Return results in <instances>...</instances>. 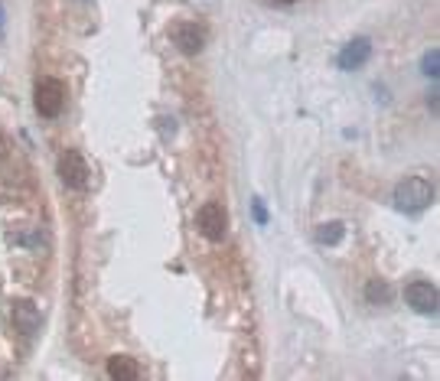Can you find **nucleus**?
<instances>
[{
    "mask_svg": "<svg viewBox=\"0 0 440 381\" xmlns=\"http://www.w3.org/2000/svg\"><path fill=\"white\" fill-rule=\"evenodd\" d=\"M434 202V183L424 176H408L395 189V205L404 212H421Z\"/></svg>",
    "mask_w": 440,
    "mask_h": 381,
    "instance_id": "1",
    "label": "nucleus"
},
{
    "mask_svg": "<svg viewBox=\"0 0 440 381\" xmlns=\"http://www.w3.org/2000/svg\"><path fill=\"white\" fill-rule=\"evenodd\" d=\"M63 105H65V91H63V82L56 79H43L37 85V111L43 117H59L63 115Z\"/></svg>",
    "mask_w": 440,
    "mask_h": 381,
    "instance_id": "2",
    "label": "nucleus"
},
{
    "mask_svg": "<svg viewBox=\"0 0 440 381\" xmlns=\"http://www.w3.org/2000/svg\"><path fill=\"white\" fill-rule=\"evenodd\" d=\"M196 225H199V231H202L209 241H222L225 228H228V215H225V209L219 202H206L202 209H199V215H196Z\"/></svg>",
    "mask_w": 440,
    "mask_h": 381,
    "instance_id": "3",
    "label": "nucleus"
},
{
    "mask_svg": "<svg viewBox=\"0 0 440 381\" xmlns=\"http://www.w3.org/2000/svg\"><path fill=\"white\" fill-rule=\"evenodd\" d=\"M404 300L418 313H437L440 293H437V287L427 284V280H414V284H408V290H404Z\"/></svg>",
    "mask_w": 440,
    "mask_h": 381,
    "instance_id": "4",
    "label": "nucleus"
},
{
    "mask_svg": "<svg viewBox=\"0 0 440 381\" xmlns=\"http://www.w3.org/2000/svg\"><path fill=\"white\" fill-rule=\"evenodd\" d=\"M59 176H63L65 186H72V189H82L89 183V167H85L79 150H65L59 157Z\"/></svg>",
    "mask_w": 440,
    "mask_h": 381,
    "instance_id": "5",
    "label": "nucleus"
},
{
    "mask_svg": "<svg viewBox=\"0 0 440 381\" xmlns=\"http://www.w3.org/2000/svg\"><path fill=\"white\" fill-rule=\"evenodd\" d=\"M39 323H43L39 306H33V303H17V306H13V329H17V332L33 336L39 329Z\"/></svg>",
    "mask_w": 440,
    "mask_h": 381,
    "instance_id": "6",
    "label": "nucleus"
},
{
    "mask_svg": "<svg viewBox=\"0 0 440 381\" xmlns=\"http://www.w3.org/2000/svg\"><path fill=\"white\" fill-rule=\"evenodd\" d=\"M173 43L180 46L186 56H196L199 49H202V43H206V36H202L199 27H193V23H180V27L173 30Z\"/></svg>",
    "mask_w": 440,
    "mask_h": 381,
    "instance_id": "7",
    "label": "nucleus"
},
{
    "mask_svg": "<svg viewBox=\"0 0 440 381\" xmlns=\"http://www.w3.org/2000/svg\"><path fill=\"white\" fill-rule=\"evenodd\" d=\"M108 375L115 381H137L141 378V365L134 359H127V355H115V359H108Z\"/></svg>",
    "mask_w": 440,
    "mask_h": 381,
    "instance_id": "8",
    "label": "nucleus"
},
{
    "mask_svg": "<svg viewBox=\"0 0 440 381\" xmlns=\"http://www.w3.org/2000/svg\"><path fill=\"white\" fill-rule=\"evenodd\" d=\"M368 53H372L368 39H352V43L339 53V69H356V65H362L368 59Z\"/></svg>",
    "mask_w": 440,
    "mask_h": 381,
    "instance_id": "9",
    "label": "nucleus"
},
{
    "mask_svg": "<svg viewBox=\"0 0 440 381\" xmlns=\"http://www.w3.org/2000/svg\"><path fill=\"white\" fill-rule=\"evenodd\" d=\"M365 297H368V303H388L392 300V287H388L385 280H372V284L365 287Z\"/></svg>",
    "mask_w": 440,
    "mask_h": 381,
    "instance_id": "10",
    "label": "nucleus"
},
{
    "mask_svg": "<svg viewBox=\"0 0 440 381\" xmlns=\"http://www.w3.org/2000/svg\"><path fill=\"white\" fill-rule=\"evenodd\" d=\"M339 238H342V222L320 225V231H316V241H320V245H336Z\"/></svg>",
    "mask_w": 440,
    "mask_h": 381,
    "instance_id": "11",
    "label": "nucleus"
},
{
    "mask_svg": "<svg viewBox=\"0 0 440 381\" xmlns=\"http://www.w3.org/2000/svg\"><path fill=\"white\" fill-rule=\"evenodd\" d=\"M424 72H427V75H434V79H437V49H434V53H427V56H424Z\"/></svg>",
    "mask_w": 440,
    "mask_h": 381,
    "instance_id": "12",
    "label": "nucleus"
},
{
    "mask_svg": "<svg viewBox=\"0 0 440 381\" xmlns=\"http://www.w3.org/2000/svg\"><path fill=\"white\" fill-rule=\"evenodd\" d=\"M254 219H258V222H261V225L268 222V215H264V205H261V202H258V199H254Z\"/></svg>",
    "mask_w": 440,
    "mask_h": 381,
    "instance_id": "13",
    "label": "nucleus"
},
{
    "mask_svg": "<svg viewBox=\"0 0 440 381\" xmlns=\"http://www.w3.org/2000/svg\"><path fill=\"white\" fill-rule=\"evenodd\" d=\"M280 4H294V0H280Z\"/></svg>",
    "mask_w": 440,
    "mask_h": 381,
    "instance_id": "14",
    "label": "nucleus"
},
{
    "mask_svg": "<svg viewBox=\"0 0 440 381\" xmlns=\"http://www.w3.org/2000/svg\"><path fill=\"white\" fill-rule=\"evenodd\" d=\"M0 20H4V7H0Z\"/></svg>",
    "mask_w": 440,
    "mask_h": 381,
    "instance_id": "15",
    "label": "nucleus"
}]
</instances>
